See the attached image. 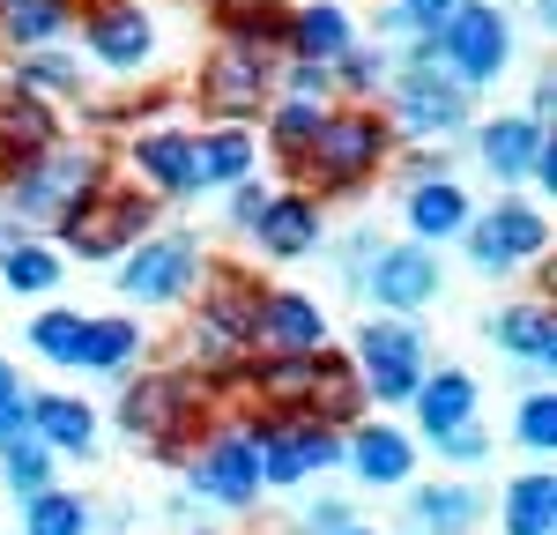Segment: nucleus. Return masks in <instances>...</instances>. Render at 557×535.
I'll return each instance as SVG.
<instances>
[{
  "label": "nucleus",
  "mask_w": 557,
  "mask_h": 535,
  "mask_svg": "<svg viewBox=\"0 0 557 535\" xmlns=\"http://www.w3.org/2000/svg\"><path fill=\"white\" fill-rule=\"evenodd\" d=\"M357 528L349 521V498H320V506H305V535H343Z\"/></svg>",
  "instance_id": "a19ab883"
},
{
  "label": "nucleus",
  "mask_w": 557,
  "mask_h": 535,
  "mask_svg": "<svg viewBox=\"0 0 557 535\" xmlns=\"http://www.w3.org/2000/svg\"><path fill=\"white\" fill-rule=\"evenodd\" d=\"M394 8L409 15V30H417V38H431V30H438V23L454 15V0H394Z\"/></svg>",
  "instance_id": "37998d69"
},
{
  "label": "nucleus",
  "mask_w": 557,
  "mask_h": 535,
  "mask_svg": "<svg viewBox=\"0 0 557 535\" xmlns=\"http://www.w3.org/2000/svg\"><path fill=\"white\" fill-rule=\"evenodd\" d=\"M23 535H89V506L45 484L38 498H23Z\"/></svg>",
  "instance_id": "7c9ffc66"
},
{
  "label": "nucleus",
  "mask_w": 557,
  "mask_h": 535,
  "mask_svg": "<svg viewBox=\"0 0 557 535\" xmlns=\"http://www.w3.org/2000/svg\"><path fill=\"white\" fill-rule=\"evenodd\" d=\"M268 201H275V194H268L260 178H231V223H238V231H253Z\"/></svg>",
  "instance_id": "ea45409f"
},
{
  "label": "nucleus",
  "mask_w": 557,
  "mask_h": 535,
  "mask_svg": "<svg viewBox=\"0 0 557 535\" xmlns=\"http://www.w3.org/2000/svg\"><path fill=\"white\" fill-rule=\"evenodd\" d=\"M253 446H260V484H305L312 469L343 461V432L320 416H260Z\"/></svg>",
  "instance_id": "6e6552de"
},
{
  "label": "nucleus",
  "mask_w": 557,
  "mask_h": 535,
  "mask_svg": "<svg viewBox=\"0 0 557 535\" xmlns=\"http://www.w3.org/2000/svg\"><path fill=\"white\" fill-rule=\"evenodd\" d=\"M431 52L446 60V75L461 89H475V83H491V75L506 67L513 30H506V15H498L491 0H454V15L431 30Z\"/></svg>",
  "instance_id": "20e7f679"
},
{
  "label": "nucleus",
  "mask_w": 557,
  "mask_h": 535,
  "mask_svg": "<svg viewBox=\"0 0 557 535\" xmlns=\"http://www.w3.org/2000/svg\"><path fill=\"white\" fill-rule=\"evenodd\" d=\"M475 498L469 484H431L417 506H409V535H469L475 528Z\"/></svg>",
  "instance_id": "cd10ccee"
},
{
  "label": "nucleus",
  "mask_w": 557,
  "mask_h": 535,
  "mask_svg": "<svg viewBox=\"0 0 557 535\" xmlns=\"http://www.w3.org/2000/svg\"><path fill=\"white\" fill-rule=\"evenodd\" d=\"M0 476H8L15 498H38L45 476H52V453H45L30 432H15V439H0Z\"/></svg>",
  "instance_id": "72a5a7b5"
},
{
  "label": "nucleus",
  "mask_w": 557,
  "mask_h": 535,
  "mask_svg": "<svg viewBox=\"0 0 557 535\" xmlns=\"http://www.w3.org/2000/svg\"><path fill=\"white\" fill-rule=\"evenodd\" d=\"M149 223H157V201H149V194H104V186H97L83 209L60 223V238H67L83 261H120L127 246L149 238Z\"/></svg>",
  "instance_id": "1a4fd4ad"
},
{
  "label": "nucleus",
  "mask_w": 557,
  "mask_h": 535,
  "mask_svg": "<svg viewBox=\"0 0 557 535\" xmlns=\"http://www.w3.org/2000/svg\"><path fill=\"white\" fill-rule=\"evenodd\" d=\"M0 283H8V290H52V283H60V253H52V246H15V238H8Z\"/></svg>",
  "instance_id": "c9c22d12"
},
{
  "label": "nucleus",
  "mask_w": 557,
  "mask_h": 535,
  "mask_svg": "<svg viewBox=\"0 0 557 535\" xmlns=\"http://www.w3.org/2000/svg\"><path fill=\"white\" fill-rule=\"evenodd\" d=\"M97 186H104V157H97V149H75V141H52V149H38L30 164L8 172V209H15L23 223L60 231Z\"/></svg>",
  "instance_id": "f257e3e1"
},
{
  "label": "nucleus",
  "mask_w": 557,
  "mask_h": 535,
  "mask_svg": "<svg viewBox=\"0 0 557 535\" xmlns=\"http://www.w3.org/2000/svg\"><path fill=\"white\" fill-rule=\"evenodd\" d=\"M260 343L275 357H312L327 350V312L305 290H260Z\"/></svg>",
  "instance_id": "f3484780"
},
{
  "label": "nucleus",
  "mask_w": 557,
  "mask_h": 535,
  "mask_svg": "<svg viewBox=\"0 0 557 535\" xmlns=\"http://www.w3.org/2000/svg\"><path fill=\"white\" fill-rule=\"evenodd\" d=\"M557 528V476H520L506 490V535H550Z\"/></svg>",
  "instance_id": "c85d7f7f"
},
{
  "label": "nucleus",
  "mask_w": 557,
  "mask_h": 535,
  "mask_svg": "<svg viewBox=\"0 0 557 535\" xmlns=\"http://www.w3.org/2000/svg\"><path fill=\"white\" fill-rule=\"evenodd\" d=\"M60 141V120H52V104H45L38 89L23 83H0V172H15V164H30L38 149Z\"/></svg>",
  "instance_id": "dca6fc26"
},
{
  "label": "nucleus",
  "mask_w": 557,
  "mask_h": 535,
  "mask_svg": "<svg viewBox=\"0 0 557 535\" xmlns=\"http://www.w3.org/2000/svg\"><path fill=\"white\" fill-rule=\"evenodd\" d=\"M343 535H364V528H343Z\"/></svg>",
  "instance_id": "c03bdc74"
},
{
  "label": "nucleus",
  "mask_w": 557,
  "mask_h": 535,
  "mask_svg": "<svg viewBox=\"0 0 557 535\" xmlns=\"http://www.w3.org/2000/svg\"><path fill=\"white\" fill-rule=\"evenodd\" d=\"M83 312H38L30 320V350L52 357V364H83Z\"/></svg>",
  "instance_id": "f704fd0d"
},
{
  "label": "nucleus",
  "mask_w": 557,
  "mask_h": 535,
  "mask_svg": "<svg viewBox=\"0 0 557 535\" xmlns=\"http://www.w3.org/2000/svg\"><path fill=\"white\" fill-rule=\"evenodd\" d=\"M134 172L157 194H201V157L194 134H134Z\"/></svg>",
  "instance_id": "6ab92c4d"
},
{
  "label": "nucleus",
  "mask_w": 557,
  "mask_h": 535,
  "mask_svg": "<svg viewBox=\"0 0 557 535\" xmlns=\"http://www.w3.org/2000/svg\"><path fill=\"white\" fill-rule=\"evenodd\" d=\"M461 223H469V194H461L454 178H417V186H409V231H417L424 246L454 238Z\"/></svg>",
  "instance_id": "b1692460"
},
{
  "label": "nucleus",
  "mask_w": 557,
  "mask_h": 535,
  "mask_svg": "<svg viewBox=\"0 0 557 535\" xmlns=\"http://www.w3.org/2000/svg\"><path fill=\"white\" fill-rule=\"evenodd\" d=\"M15 432H30V395H23V380L0 364V439H15Z\"/></svg>",
  "instance_id": "58836bf2"
},
{
  "label": "nucleus",
  "mask_w": 557,
  "mask_h": 535,
  "mask_svg": "<svg viewBox=\"0 0 557 535\" xmlns=\"http://www.w3.org/2000/svg\"><path fill=\"white\" fill-rule=\"evenodd\" d=\"M491 335L520 357V364H557V320L550 306H506L491 320Z\"/></svg>",
  "instance_id": "bb28decb"
},
{
  "label": "nucleus",
  "mask_w": 557,
  "mask_h": 535,
  "mask_svg": "<svg viewBox=\"0 0 557 535\" xmlns=\"http://www.w3.org/2000/svg\"><path fill=\"white\" fill-rule=\"evenodd\" d=\"M253 246L268 261H298L320 246V209H312V194H275L253 223Z\"/></svg>",
  "instance_id": "a211bd4d"
},
{
  "label": "nucleus",
  "mask_w": 557,
  "mask_h": 535,
  "mask_svg": "<svg viewBox=\"0 0 557 535\" xmlns=\"http://www.w3.org/2000/svg\"><path fill=\"white\" fill-rule=\"evenodd\" d=\"M320 97H290V104H275V120H268V141H275V157L283 164H298L305 149H312V134H320Z\"/></svg>",
  "instance_id": "2f4dec72"
},
{
  "label": "nucleus",
  "mask_w": 557,
  "mask_h": 535,
  "mask_svg": "<svg viewBox=\"0 0 557 535\" xmlns=\"http://www.w3.org/2000/svg\"><path fill=\"white\" fill-rule=\"evenodd\" d=\"M283 30H290V52H298L305 67H335V60H343L349 45H357V30H349V15H343V8H327V0H312V8H298V15H290Z\"/></svg>",
  "instance_id": "aec40b11"
},
{
  "label": "nucleus",
  "mask_w": 557,
  "mask_h": 535,
  "mask_svg": "<svg viewBox=\"0 0 557 535\" xmlns=\"http://www.w3.org/2000/svg\"><path fill=\"white\" fill-rule=\"evenodd\" d=\"M438 298V261L431 246H380L372 253V306L380 312H417Z\"/></svg>",
  "instance_id": "4468645a"
},
{
  "label": "nucleus",
  "mask_w": 557,
  "mask_h": 535,
  "mask_svg": "<svg viewBox=\"0 0 557 535\" xmlns=\"http://www.w3.org/2000/svg\"><path fill=\"white\" fill-rule=\"evenodd\" d=\"M461 120H469V89L446 67H431V38H409L401 83H394V127L424 141V134H454Z\"/></svg>",
  "instance_id": "39448f33"
},
{
  "label": "nucleus",
  "mask_w": 557,
  "mask_h": 535,
  "mask_svg": "<svg viewBox=\"0 0 557 535\" xmlns=\"http://www.w3.org/2000/svg\"><path fill=\"white\" fill-rule=\"evenodd\" d=\"M275 89V45H253V38H223L215 60L201 67V104L215 120H253Z\"/></svg>",
  "instance_id": "0eeeda50"
},
{
  "label": "nucleus",
  "mask_w": 557,
  "mask_h": 535,
  "mask_svg": "<svg viewBox=\"0 0 557 535\" xmlns=\"http://www.w3.org/2000/svg\"><path fill=\"white\" fill-rule=\"evenodd\" d=\"M475 149H483V164H491L498 178H528L535 149H543V120H528V112H513V120H491V127L475 134Z\"/></svg>",
  "instance_id": "393cba45"
},
{
  "label": "nucleus",
  "mask_w": 557,
  "mask_h": 535,
  "mask_svg": "<svg viewBox=\"0 0 557 535\" xmlns=\"http://www.w3.org/2000/svg\"><path fill=\"white\" fill-rule=\"evenodd\" d=\"M520 446H528V453H550L557 446V395H528L520 401Z\"/></svg>",
  "instance_id": "4c0bfd02"
},
{
  "label": "nucleus",
  "mask_w": 557,
  "mask_h": 535,
  "mask_svg": "<svg viewBox=\"0 0 557 535\" xmlns=\"http://www.w3.org/2000/svg\"><path fill=\"white\" fill-rule=\"evenodd\" d=\"M201 283V246L186 231H164V238H141L127 246V268H120V290L134 306H172Z\"/></svg>",
  "instance_id": "9b49d317"
},
{
  "label": "nucleus",
  "mask_w": 557,
  "mask_h": 535,
  "mask_svg": "<svg viewBox=\"0 0 557 535\" xmlns=\"http://www.w3.org/2000/svg\"><path fill=\"white\" fill-rule=\"evenodd\" d=\"M194 157H201V186H209V178H246L253 172V141H246L238 127L194 134Z\"/></svg>",
  "instance_id": "473e14b6"
},
{
  "label": "nucleus",
  "mask_w": 557,
  "mask_h": 535,
  "mask_svg": "<svg viewBox=\"0 0 557 535\" xmlns=\"http://www.w3.org/2000/svg\"><path fill=\"white\" fill-rule=\"evenodd\" d=\"M75 30V0H0V38L15 52H45Z\"/></svg>",
  "instance_id": "4be33fe9"
},
{
  "label": "nucleus",
  "mask_w": 557,
  "mask_h": 535,
  "mask_svg": "<svg viewBox=\"0 0 557 535\" xmlns=\"http://www.w3.org/2000/svg\"><path fill=\"white\" fill-rule=\"evenodd\" d=\"M30 439H38L45 453H89L97 416H89V401H75V395H38L30 401Z\"/></svg>",
  "instance_id": "412c9836"
},
{
  "label": "nucleus",
  "mask_w": 557,
  "mask_h": 535,
  "mask_svg": "<svg viewBox=\"0 0 557 535\" xmlns=\"http://www.w3.org/2000/svg\"><path fill=\"white\" fill-rule=\"evenodd\" d=\"M194 490H209L215 506L253 513V498H260V446H253V424H246V432H215V439L194 453Z\"/></svg>",
  "instance_id": "f8f14e48"
},
{
  "label": "nucleus",
  "mask_w": 557,
  "mask_h": 535,
  "mask_svg": "<svg viewBox=\"0 0 557 535\" xmlns=\"http://www.w3.org/2000/svg\"><path fill=\"white\" fill-rule=\"evenodd\" d=\"M357 364H364V395L372 401H409L424 387V335L409 327V312H380L357 327Z\"/></svg>",
  "instance_id": "423d86ee"
},
{
  "label": "nucleus",
  "mask_w": 557,
  "mask_h": 535,
  "mask_svg": "<svg viewBox=\"0 0 557 535\" xmlns=\"http://www.w3.org/2000/svg\"><path fill=\"white\" fill-rule=\"evenodd\" d=\"M83 38L89 52L104 60V67H120V75H134L149 52H157V23L134 8V0H104L97 15H83Z\"/></svg>",
  "instance_id": "2eb2a0df"
},
{
  "label": "nucleus",
  "mask_w": 557,
  "mask_h": 535,
  "mask_svg": "<svg viewBox=\"0 0 557 535\" xmlns=\"http://www.w3.org/2000/svg\"><path fill=\"white\" fill-rule=\"evenodd\" d=\"M380 164H386V120H372V112H327L320 134H312V149L298 157V172L320 194L357 186V178H372Z\"/></svg>",
  "instance_id": "7ed1b4c3"
},
{
  "label": "nucleus",
  "mask_w": 557,
  "mask_h": 535,
  "mask_svg": "<svg viewBox=\"0 0 557 535\" xmlns=\"http://www.w3.org/2000/svg\"><path fill=\"white\" fill-rule=\"evenodd\" d=\"M461 238H469L483 275H513V268H528L550 246V223H543V209H528V201H498V209L461 223Z\"/></svg>",
  "instance_id": "9d476101"
},
{
  "label": "nucleus",
  "mask_w": 557,
  "mask_h": 535,
  "mask_svg": "<svg viewBox=\"0 0 557 535\" xmlns=\"http://www.w3.org/2000/svg\"><path fill=\"white\" fill-rule=\"evenodd\" d=\"M343 453H349V469H357L364 484H409V469H417V446L401 439L394 424H364Z\"/></svg>",
  "instance_id": "5701e85b"
},
{
  "label": "nucleus",
  "mask_w": 557,
  "mask_h": 535,
  "mask_svg": "<svg viewBox=\"0 0 557 535\" xmlns=\"http://www.w3.org/2000/svg\"><path fill=\"white\" fill-rule=\"evenodd\" d=\"M15 83L38 89V97H60V89H83V67H75L67 52H23V60H15Z\"/></svg>",
  "instance_id": "e433bc0d"
},
{
  "label": "nucleus",
  "mask_w": 557,
  "mask_h": 535,
  "mask_svg": "<svg viewBox=\"0 0 557 535\" xmlns=\"http://www.w3.org/2000/svg\"><path fill=\"white\" fill-rule=\"evenodd\" d=\"M194 401H201V395H194L186 380H134L127 395H120V424H127V439L172 446V439H186Z\"/></svg>",
  "instance_id": "ddd939ff"
},
{
  "label": "nucleus",
  "mask_w": 557,
  "mask_h": 535,
  "mask_svg": "<svg viewBox=\"0 0 557 535\" xmlns=\"http://www.w3.org/2000/svg\"><path fill=\"white\" fill-rule=\"evenodd\" d=\"M438 453H446V461H483L491 439H483L475 424H461V432H438Z\"/></svg>",
  "instance_id": "79ce46f5"
},
{
  "label": "nucleus",
  "mask_w": 557,
  "mask_h": 535,
  "mask_svg": "<svg viewBox=\"0 0 557 535\" xmlns=\"http://www.w3.org/2000/svg\"><path fill=\"white\" fill-rule=\"evenodd\" d=\"M141 357V327L134 320H89L83 327V364L89 372H120Z\"/></svg>",
  "instance_id": "c756f323"
},
{
  "label": "nucleus",
  "mask_w": 557,
  "mask_h": 535,
  "mask_svg": "<svg viewBox=\"0 0 557 535\" xmlns=\"http://www.w3.org/2000/svg\"><path fill=\"white\" fill-rule=\"evenodd\" d=\"M253 343H260V290L246 275H215L201 312H194L186 357L201 372H238V364H253Z\"/></svg>",
  "instance_id": "f03ea898"
},
{
  "label": "nucleus",
  "mask_w": 557,
  "mask_h": 535,
  "mask_svg": "<svg viewBox=\"0 0 557 535\" xmlns=\"http://www.w3.org/2000/svg\"><path fill=\"white\" fill-rule=\"evenodd\" d=\"M417 416H424V432L438 439V432H461V424H475V380L469 372H431L424 387H417Z\"/></svg>",
  "instance_id": "a878e982"
}]
</instances>
